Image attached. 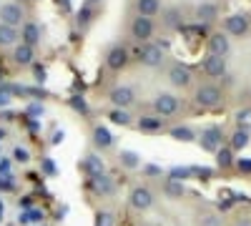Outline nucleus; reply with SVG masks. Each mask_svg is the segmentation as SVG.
<instances>
[{
    "mask_svg": "<svg viewBox=\"0 0 251 226\" xmlns=\"http://www.w3.org/2000/svg\"><path fill=\"white\" fill-rule=\"evenodd\" d=\"M221 88H216V86H201L199 91H196V103L201 106V108H216V106H221Z\"/></svg>",
    "mask_w": 251,
    "mask_h": 226,
    "instance_id": "obj_1",
    "label": "nucleus"
},
{
    "mask_svg": "<svg viewBox=\"0 0 251 226\" xmlns=\"http://www.w3.org/2000/svg\"><path fill=\"white\" fill-rule=\"evenodd\" d=\"M138 60L143 66H149V68H156L163 63V48L156 46V43H149V46H143L141 53H138Z\"/></svg>",
    "mask_w": 251,
    "mask_h": 226,
    "instance_id": "obj_2",
    "label": "nucleus"
},
{
    "mask_svg": "<svg viewBox=\"0 0 251 226\" xmlns=\"http://www.w3.org/2000/svg\"><path fill=\"white\" fill-rule=\"evenodd\" d=\"M153 108L158 116H174L178 111V98L174 93H158L153 100Z\"/></svg>",
    "mask_w": 251,
    "mask_h": 226,
    "instance_id": "obj_3",
    "label": "nucleus"
},
{
    "mask_svg": "<svg viewBox=\"0 0 251 226\" xmlns=\"http://www.w3.org/2000/svg\"><path fill=\"white\" fill-rule=\"evenodd\" d=\"M131 35L138 40H149L151 35H153V23H151V18H143V15H138L133 23H131Z\"/></svg>",
    "mask_w": 251,
    "mask_h": 226,
    "instance_id": "obj_4",
    "label": "nucleus"
},
{
    "mask_svg": "<svg viewBox=\"0 0 251 226\" xmlns=\"http://www.w3.org/2000/svg\"><path fill=\"white\" fill-rule=\"evenodd\" d=\"M108 98H111V103L116 106V108H128L131 103H133V98H136V93L131 91V88H126V86H116L111 93H108Z\"/></svg>",
    "mask_w": 251,
    "mask_h": 226,
    "instance_id": "obj_5",
    "label": "nucleus"
},
{
    "mask_svg": "<svg viewBox=\"0 0 251 226\" xmlns=\"http://www.w3.org/2000/svg\"><path fill=\"white\" fill-rule=\"evenodd\" d=\"M131 206L138 209V211L151 209V206H153V194L146 189V186H136V189L131 191Z\"/></svg>",
    "mask_w": 251,
    "mask_h": 226,
    "instance_id": "obj_6",
    "label": "nucleus"
},
{
    "mask_svg": "<svg viewBox=\"0 0 251 226\" xmlns=\"http://www.w3.org/2000/svg\"><path fill=\"white\" fill-rule=\"evenodd\" d=\"M226 33H231V35H246L249 33V18L241 15V13H234V15H228L226 18Z\"/></svg>",
    "mask_w": 251,
    "mask_h": 226,
    "instance_id": "obj_7",
    "label": "nucleus"
},
{
    "mask_svg": "<svg viewBox=\"0 0 251 226\" xmlns=\"http://www.w3.org/2000/svg\"><path fill=\"white\" fill-rule=\"evenodd\" d=\"M203 71H206V75H211V78H221L226 73V58L208 53V58L203 60Z\"/></svg>",
    "mask_w": 251,
    "mask_h": 226,
    "instance_id": "obj_8",
    "label": "nucleus"
},
{
    "mask_svg": "<svg viewBox=\"0 0 251 226\" xmlns=\"http://www.w3.org/2000/svg\"><path fill=\"white\" fill-rule=\"evenodd\" d=\"M20 18H23V10H20V5H15V3H8V5L0 8V23L3 25L15 28L20 23Z\"/></svg>",
    "mask_w": 251,
    "mask_h": 226,
    "instance_id": "obj_9",
    "label": "nucleus"
},
{
    "mask_svg": "<svg viewBox=\"0 0 251 226\" xmlns=\"http://www.w3.org/2000/svg\"><path fill=\"white\" fill-rule=\"evenodd\" d=\"M201 149L216 153V151L221 149V131H219V128H206V131L201 133Z\"/></svg>",
    "mask_w": 251,
    "mask_h": 226,
    "instance_id": "obj_10",
    "label": "nucleus"
},
{
    "mask_svg": "<svg viewBox=\"0 0 251 226\" xmlns=\"http://www.w3.org/2000/svg\"><path fill=\"white\" fill-rule=\"evenodd\" d=\"M106 63H108L111 71H121L126 63H128V53H126V48H121V46L111 48L108 55H106Z\"/></svg>",
    "mask_w": 251,
    "mask_h": 226,
    "instance_id": "obj_11",
    "label": "nucleus"
},
{
    "mask_svg": "<svg viewBox=\"0 0 251 226\" xmlns=\"http://www.w3.org/2000/svg\"><path fill=\"white\" fill-rule=\"evenodd\" d=\"M169 80H171L174 86L183 88V86L191 83V71H188L186 66H181V63H176V66H171V71H169Z\"/></svg>",
    "mask_w": 251,
    "mask_h": 226,
    "instance_id": "obj_12",
    "label": "nucleus"
},
{
    "mask_svg": "<svg viewBox=\"0 0 251 226\" xmlns=\"http://www.w3.org/2000/svg\"><path fill=\"white\" fill-rule=\"evenodd\" d=\"M228 38L224 33H214L211 38H208V53L211 55H226L228 53Z\"/></svg>",
    "mask_w": 251,
    "mask_h": 226,
    "instance_id": "obj_13",
    "label": "nucleus"
},
{
    "mask_svg": "<svg viewBox=\"0 0 251 226\" xmlns=\"http://www.w3.org/2000/svg\"><path fill=\"white\" fill-rule=\"evenodd\" d=\"M93 143L98 149H111L113 146V136H111V131L108 128H103V126H98L96 131H93Z\"/></svg>",
    "mask_w": 251,
    "mask_h": 226,
    "instance_id": "obj_14",
    "label": "nucleus"
},
{
    "mask_svg": "<svg viewBox=\"0 0 251 226\" xmlns=\"http://www.w3.org/2000/svg\"><path fill=\"white\" fill-rule=\"evenodd\" d=\"M13 58H15V63H18V66H30V63H33V48L25 46V43H20V46L15 48Z\"/></svg>",
    "mask_w": 251,
    "mask_h": 226,
    "instance_id": "obj_15",
    "label": "nucleus"
},
{
    "mask_svg": "<svg viewBox=\"0 0 251 226\" xmlns=\"http://www.w3.org/2000/svg\"><path fill=\"white\" fill-rule=\"evenodd\" d=\"M136 8H138V15L143 18H151L161 10V3L158 0H136Z\"/></svg>",
    "mask_w": 251,
    "mask_h": 226,
    "instance_id": "obj_16",
    "label": "nucleus"
},
{
    "mask_svg": "<svg viewBox=\"0 0 251 226\" xmlns=\"http://www.w3.org/2000/svg\"><path fill=\"white\" fill-rule=\"evenodd\" d=\"M161 126H163V118H158V116H141L138 118L141 131H161Z\"/></svg>",
    "mask_w": 251,
    "mask_h": 226,
    "instance_id": "obj_17",
    "label": "nucleus"
},
{
    "mask_svg": "<svg viewBox=\"0 0 251 226\" xmlns=\"http://www.w3.org/2000/svg\"><path fill=\"white\" fill-rule=\"evenodd\" d=\"M196 15H199V20L211 23V20H216V15H219V8H216L214 3H201V5L196 8Z\"/></svg>",
    "mask_w": 251,
    "mask_h": 226,
    "instance_id": "obj_18",
    "label": "nucleus"
},
{
    "mask_svg": "<svg viewBox=\"0 0 251 226\" xmlns=\"http://www.w3.org/2000/svg\"><path fill=\"white\" fill-rule=\"evenodd\" d=\"M83 166H86V171H88V176L91 178H96V176H103V161L98 158V156H86V163H83Z\"/></svg>",
    "mask_w": 251,
    "mask_h": 226,
    "instance_id": "obj_19",
    "label": "nucleus"
},
{
    "mask_svg": "<svg viewBox=\"0 0 251 226\" xmlns=\"http://www.w3.org/2000/svg\"><path fill=\"white\" fill-rule=\"evenodd\" d=\"M23 43L25 46H35V43H40V28L35 25V23H28L25 28H23Z\"/></svg>",
    "mask_w": 251,
    "mask_h": 226,
    "instance_id": "obj_20",
    "label": "nucleus"
},
{
    "mask_svg": "<svg viewBox=\"0 0 251 226\" xmlns=\"http://www.w3.org/2000/svg\"><path fill=\"white\" fill-rule=\"evenodd\" d=\"M163 191H166V196H171V199H181V196L186 194V189H183V181H176V178H169V181H166Z\"/></svg>",
    "mask_w": 251,
    "mask_h": 226,
    "instance_id": "obj_21",
    "label": "nucleus"
},
{
    "mask_svg": "<svg viewBox=\"0 0 251 226\" xmlns=\"http://www.w3.org/2000/svg\"><path fill=\"white\" fill-rule=\"evenodd\" d=\"M169 133H171V138H176V141H181V143L196 141V133H194L191 128H186V126H176V128H171Z\"/></svg>",
    "mask_w": 251,
    "mask_h": 226,
    "instance_id": "obj_22",
    "label": "nucleus"
},
{
    "mask_svg": "<svg viewBox=\"0 0 251 226\" xmlns=\"http://www.w3.org/2000/svg\"><path fill=\"white\" fill-rule=\"evenodd\" d=\"M118 158H121V166H126V169H138L141 166V156L136 151H121Z\"/></svg>",
    "mask_w": 251,
    "mask_h": 226,
    "instance_id": "obj_23",
    "label": "nucleus"
},
{
    "mask_svg": "<svg viewBox=\"0 0 251 226\" xmlns=\"http://www.w3.org/2000/svg\"><path fill=\"white\" fill-rule=\"evenodd\" d=\"M93 186H96V191H98V194H103V196L113 194V183H111V178H108V176H96V178H93Z\"/></svg>",
    "mask_w": 251,
    "mask_h": 226,
    "instance_id": "obj_24",
    "label": "nucleus"
},
{
    "mask_svg": "<svg viewBox=\"0 0 251 226\" xmlns=\"http://www.w3.org/2000/svg\"><path fill=\"white\" fill-rule=\"evenodd\" d=\"M163 23L169 25V28H183V15L181 10H166V18H163Z\"/></svg>",
    "mask_w": 251,
    "mask_h": 226,
    "instance_id": "obj_25",
    "label": "nucleus"
},
{
    "mask_svg": "<svg viewBox=\"0 0 251 226\" xmlns=\"http://www.w3.org/2000/svg\"><path fill=\"white\" fill-rule=\"evenodd\" d=\"M15 38H18L15 28L0 23V46H13V43H15Z\"/></svg>",
    "mask_w": 251,
    "mask_h": 226,
    "instance_id": "obj_26",
    "label": "nucleus"
},
{
    "mask_svg": "<svg viewBox=\"0 0 251 226\" xmlns=\"http://www.w3.org/2000/svg\"><path fill=\"white\" fill-rule=\"evenodd\" d=\"M216 163L221 169H228L234 163V153H231V149H219L216 151Z\"/></svg>",
    "mask_w": 251,
    "mask_h": 226,
    "instance_id": "obj_27",
    "label": "nucleus"
},
{
    "mask_svg": "<svg viewBox=\"0 0 251 226\" xmlns=\"http://www.w3.org/2000/svg\"><path fill=\"white\" fill-rule=\"evenodd\" d=\"M249 146V133L246 131H236L234 136H231V151H241V149H246Z\"/></svg>",
    "mask_w": 251,
    "mask_h": 226,
    "instance_id": "obj_28",
    "label": "nucleus"
},
{
    "mask_svg": "<svg viewBox=\"0 0 251 226\" xmlns=\"http://www.w3.org/2000/svg\"><path fill=\"white\" fill-rule=\"evenodd\" d=\"M108 118H111L113 123H118V126H128V123H131V116H128V111H123V108H113Z\"/></svg>",
    "mask_w": 251,
    "mask_h": 226,
    "instance_id": "obj_29",
    "label": "nucleus"
},
{
    "mask_svg": "<svg viewBox=\"0 0 251 226\" xmlns=\"http://www.w3.org/2000/svg\"><path fill=\"white\" fill-rule=\"evenodd\" d=\"M13 158H15L18 163H28V161H30V153H28L25 149H20V146H18V149L13 151Z\"/></svg>",
    "mask_w": 251,
    "mask_h": 226,
    "instance_id": "obj_30",
    "label": "nucleus"
},
{
    "mask_svg": "<svg viewBox=\"0 0 251 226\" xmlns=\"http://www.w3.org/2000/svg\"><path fill=\"white\" fill-rule=\"evenodd\" d=\"M194 174V169H174L171 171V178H176V181H183V178H188Z\"/></svg>",
    "mask_w": 251,
    "mask_h": 226,
    "instance_id": "obj_31",
    "label": "nucleus"
},
{
    "mask_svg": "<svg viewBox=\"0 0 251 226\" xmlns=\"http://www.w3.org/2000/svg\"><path fill=\"white\" fill-rule=\"evenodd\" d=\"M71 106H73L75 111H80V113H88V106H86V100H83L80 96H75V98H71Z\"/></svg>",
    "mask_w": 251,
    "mask_h": 226,
    "instance_id": "obj_32",
    "label": "nucleus"
},
{
    "mask_svg": "<svg viewBox=\"0 0 251 226\" xmlns=\"http://www.w3.org/2000/svg\"><path fill=\"white\" fill-rule=\"evenodd\" d=\"M96 226H113V216H111L108 211L98 214V221H96Z\"/></svg>",
    "mask_w": 251,
    "mask_h": 226,
    "instance_id": "obj_33",
    "label": "nucleus"
},
{
    "mask_svg": "<svg viewBox=\"0 0 251 226\" xmlns=\"http://www.w3.org/2000/svg\"><path fill=\"white\" fill-rule=\"evenodd\" d=\"M236 166H239V171H244V174H249V171H251V161H249V158H241V161L236 163Z\"/></svg>",
    "mask_w": 251,
    "mask_h": 226,
    "instance_id": "obj_34",
    "label": "nucleus"
},
{
    "mask_svg": "<svg viewBox=\"0 0 251 226\" xmlns=\"http://www.w3.org/2000/svg\"><path fill=\"white\" fill-rule=\"evenodd\" d=\"M203 226H221V219H216V216H206V219H203Z\"/></svg>",
    "mask_w": 251,
    "mask_h": 226,
    "instance_id": "obj_35",
    "label": "nucleus"
},
{
    "mask_svg": "<svg viewBox=\"0 0 251 226\" xmlns=\"http://www.w3.org/2000/svg\"><path fill=\"white\" fill-rule=\"evenodd\" d=\"M194 174H196L199 178H201V176H203V178H211V169H194Z\"/></svg>",
    "mask_w": 251,
    "mask_h": 226,
    "instance_id": "obj_36",
    "label": "nucleus"
},
{
    "mask_svg": "<svg viewBox=\"0 0 251 226\" xmlns=\"http://www.w3.org/2000/svg\"><path fill=\"white\" fill-rule=\"evenodd\" d=\"M35 75H38V80H46V71L40 66H35Z\"/></svg>",
    "mask_w": 251,
    "mask_h": 226,
    "instance_id": "obj_37",
    "label": "nucleus"
},
{
    "mask_svg": "<svg viewBox=\"0 0 251 226\" xmlns=\"http://www.w3.org/2000/svg\"><path fill=\"white\" fill-rule=\"evenodd\" d=\"M43 166H46V171H48V174H53V171H55V166H53V163H50V161H46V163H43Z\"/></svg>",
    "mask_w": 251,
    "mask_h": 226,
    "instance_id": "obj_38",
    "label": "nucleus"
},
{
    "mask_svg": "<svg viewBox=\"0 0 251 226\" xmlns=\"http://www.w3.org/2000/svg\"><path fill=\"white\" fill-rule=\"evenodd\" d=\"M60 141H63V131H60V133H55V136H53V143H60Z\"/></svg>",
    "mask_w": 251,
    "mask_h": 226,
    "instance_id": "obj_39",
    "label": "nucleus"
},
{
    "mask_svg": "<svg viewBox=\"0 0 251 226\" xmlns=\"http://www.w3.org/2000/svg\"><path fill=\"white\" fill-rule=\"evenodd\" d=\"M239 226H249V224H246V221H244V224H239Z\"/></svg>",
    "mask_w": 251,
    "mask_h": 226,
    "instance_id": "obj_40",
    "label": "nucleus"
},
{
    "mask_svg": "<svg viewBox=\"0 0 251 226\" xmlns=\"http://www.w3.org/2000/svg\"><path fill=\"white\" fill-rule=\"evenodd\" d=\"M91 3H96V0H91Z\"/></svg>",
    "mask_w": 251,
    "mask_h": 226,
    "instance_id": "obj_41",
    "label": "nucleus"
}]
</instances>
